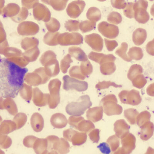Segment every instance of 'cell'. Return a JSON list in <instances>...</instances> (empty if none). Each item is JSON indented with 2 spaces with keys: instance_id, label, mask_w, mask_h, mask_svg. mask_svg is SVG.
Returning <instances> with one entry per match:
<instances>
[{
  "instance_id": "cell-1",
  "label": "cell",
  "mask_w": 154,
  "mask_h": 154,
  "mask_svg": "<svg viewBox=\"0 0 154 154\" xmlns=\"http://www.w3.org/2000/svg\"><path fill=\"white\" fill-rule=\"evenodd\" d=\"M28 71L6 60H0V94L2 98H14L18 94Z\"/></svg>"
},
{
  "instance_id": "cell-2",
  "label": "cell",
  "mask_w": 154,
  "mask_h": 154,
  "mask_svg": "<svg viewBox=\"0 0 154 154\" xmlns=\"http://www.w3.org/2000/svg\"><path fill=\"white\" fill-rule=\"evenodd\" d=\"M117 103L116 96L114 94H109L102 99L100 104L103 107L104 113L110 116L120 115L123 112V108Z\"/></svg>"
},
{
  "instance_id": "cell-3",
  "label": "cell",
  "mask_w": 154,
  "mask_h": 154,
  "mask_svg": "<svg viewBox=\"0 0 154 154\" xmlns=\"http://www.w3.org/2000/svg\"><path fill=\"white\" fill-rule=\"evenodd\" d=\"M80 99L81 101L79 102L71 103L67 106V110L69 115L79 116L91 106L92 103L88 95L82 96Z\"/></svg>"
},
{
  "instance_id": "cell-4",
  "label": "cell",
  "mask_w": 154,
  "mask_h": 154,
  "mask_svg": "<svg viewBox=\"0 0 154 154\" xmlns=\"http://www.w3.org/2000/svg\"><path fill=\"white\" fill-rule=\"evenodd\" d=\"M148 6V2L145 0H139L133 5L134 18L139 23L145 24L149 20V14L146 11Z\"/></svg>"
},
{
  "instance_id": "cell-5",
  "label": "cell",
  "mask_w": 154,
  "mask_h": 154,
  "mask_svg": "<svg viewBox=\"0 0 154 154\" xmlns=\"http://www.w3.org/2000/svg\"><path fill=\"white\" fill-rule=\"evenodd\" d=\"M119 97L123 103L133 106L139 105L142 101L139 92L134 89L123 91L119 93Z\"/></svg>"
},
{
  "instance_id": "cell-6",
  "label": "cell",
  "mask_w": 154,
  "mask_h": 154,
  "mask_svg": "<svg viewBox=\"0 0 154 154\" xmlns=\"http://www.w3.org/2000/svg\"><path fill=\"white\" fill-rule=\"evenodd\" d=\"M136 139L134 135L128 133L121 138L122 147L116 151L114 154H129L131 153L136 147Z\"/></svg>"
},
{
  "instance_id": "cell-7",
  "label": "cell",
  "mask_w": 154,
  "mask_h": 154,
  "mask_svg": "<svg viewBox=\"0 0 154 154\" xmlns=\"http://www.w3.org/2000/svg\"><path fill=\"white\" fill-rule=\"evenodd\" d=\"M98 29L104 36L109 38H116L119 33V28L117 26L106 22L100 23L98 24Z\"/></svg>"
},
{
  "instance_id": "cell-8",
  "label": "cell",
  "mask_w": 154,
  "mask_h": 154,
  "mask_svg": "<svg viewBox=\"0 0 154 154\" xmlns=\"http://www.w3.org/2000/svg\"><path fill=\"white\" fill-rule=\"evenodd\" d=\"M85 41L93 50L101 52L103 47V40L100 35L97 34H92L86 35Z\"/></svg>"
},
{
  "instance_id": "cell-9",
  "label": "cell",
  "mask_w": 154,
  "mask_h": 154,
  "mask_svg": "<svg viewBox=\"0 0 154 154\" xmlns=\"http://www.w3.org/2000/svg\"><path fill=\"white\" fill-rule=\"evenodd\" d=\"M65 88L67 89H74L78 91H84L88 88V85L85 81H80L70 78L67 75L65 77Z\"/></svg>"
},
{
  "instance_id": "cell-10",
  "label": "cell",
  "mask_w": 154,
  "mask_h": 154,
  "mask_svg": "<svg viewBox=\"0 0 154 154\" xmlns=\"http://www.w3.org/2000/svg\"><path fill=\"white\" fill-rule=\"evenodd\" d=\"M62 36V44L64 46L79 45L83 43V37L78 33H66L63 34Z\"/></svg>"
},
{
  "instance_id": "cell-11",
  "label": "cell",
  "mask_w": 154,
  "mask_h": 154,
  "mask_svg": "<svg viewBox=\"0 0 154 154\" xmlns=\"http://www.w3.org/2000/svg\"><path fill=\"white\" fill-rule=\"evenodd\" d=\"M85 3L83 1H77L70 4L67 9L69 16L73 18L79 17L84 9Z\"/></svg>"
},
{
  "instance_id": "cell-12",
  "label": "cell",
  "mask_w": 154,
  "mask_h": 154,
  "mask_svg": "<svg viewBox=\"0 0 154 154\" xmlns=\"http://www.w3.org/2000/svg\"><path fill=\"white\" fill-rule=\"evenodd\" d=\"M130 126L124 119H120L114 124V131L119 138H123L130 132Z\"/></svg>"
},
{
  "instance_id": "cell-13",
  "label": "cell",
  "mask_w": 154,
  "mask_h": 154,
  "mask_svg": "<svg viewBox=\"0 0 154 154\" xmlns=\"http://www.w3.org/2000/svg\"><path fill=\"white\" fill-rule=\"evenodd\" d=\"M103 112V109L101 106L90 108L87 111V118L88 120L95 123L102 119Z\"/></svg>"
},
{
  "instance_id": "cell-14",
  "label": "cell",
  "mask_w": 154,
  "mask_h": 154,
  "mask_svg": "<svg viewBox=\"0 0 154 154\" xmlns=\"http://www.w3.org/2000/svg\"><path fill=\"white\" fill-rule=\"evenodd\" d=\"M140 128V138L144 141H147L151 138L153 135L154 130L153 123L151 122H148L144 124Z\"/></svg>"
},
{
  "instance_id": "cell-15",
  "label": "cell",
  "mask_w": 154,
  "mask_h": 154,
  "mask_svg": "<svg viewBox=\"0 0 154 154\" xmlns=\"http://www.w3.org/2000/svg\"><path fill=\"white\" fill-rule=\"evenodd\" d=\"M147 38V32L145 29L138 28L133 32V40L137 46H140L144 43Z\"/></svg>"
},
{
  "instance_id": "cell-16",
  "label": "cell",
  "mask_w": 154,
  "mask_h": 154,
  "mask_svg": "<svg viewBox=\"0 0 154 154\" xmlns=\"http://www.w3.org/2000/svg\"><path fill=\"white\" fill-rule=\"evenodd\" d=\"M69 51L70 54L79 61L83 62L88 60L87 56L80 48L73 47L69 48Z\"/></svg>"
},
{
  "instance_id": "cell-17",
  "label": "cell",
  "mask_w": 154,
  "mask_h": 154,
  "mask_svg": "<svg viewBox=\"0 0 154 154\" xmlns=\"http://www.w3.org/2000/svg\"><path fill=\"white\" fill-rule=\"evenodd\" d=\"M100 71L101 73L104 75H109L113 74L116 70L114 62H106L100 64Z\"/></svg>"
},
{
  "instance_id": "cell-18",
  "label": "cell",
  "mask_w": 154,
  "mask_h": 154,
  "mask_svg": "<svg viewBox=\"0 0 154 154\" xmlns=\"http://www.w3.org/2000/svg\"><path fill=\"white\" fill-rule=\"evenodd\" d=\"M86 16L90 21L96 23L101 19V12L98 8L95 7L91 8L87 12Z\"/></svg>"
},
{
  "instance_id": "cell-19",
  "label": "cell",
  "mask_w": 154,
  "mask_h": 154,
  "mask_svg": "<svg viewBox=\"0 0 154 154\" xmlns=\"http://www.w3.org/2000/svg\"><path fill=\"white\" fill-rule=\"evenodd\" d=\"M139 112L133 108L128 109L124 111L125 117L131 125H134L137 122V118Z\"/></svg>"
},
{
  "instance_id": "cell-20",
  "label": "cell",
  "mask_w": 154,
  "mask_h": 154,
  "mask_svg": "<svg viewBox=\"0 0 154 154\" xmlns=\"http://www.w3.org/2000/svg\"><path fill=\"white\" fill-rule=\"evenodd\" d=\"M129 57L132 60H141L143 56V53L141 48L133 47L131 48L128 52Z\"/></svg>"
},
{
  "instance_id": "cell-21",
  "label": "cell",
  "mask_w": 154,
  "mask_h": 154,
  "mask_svg": "<svg viewBox=\"0 0 154 154\" xmlns=\"http://www.w3.org/2000/svg\"><path fill=\"white\" fill-rule=\"evenodd\" d=\"M78 128L81 131L88 133L95 128V126L91 121L83 119L78 124Z\"/></svg>"
},
{
  "instance_id": "cell-22",
  "label": "cell",
  "mask_w": 154,
  "mask_h": 154,
  "mask_svg": "<svg viewBox=\"0 0 154 154\" xmlns=\"http://www.w3.org/2000/svg\"><path fill=\"white\" fill-rule=\"evenodd\" d=\"M142 72L143 68L141 66L138 64H134L131 67L128 72V78L132 81L136 76L141 75Z\"/></svg>"
},
{
  "instance_id": "cell-23",
  "label": "cell",
  "mask_w": 154,
  "mask_h": 154,
  "mask_svg": "<svg viewBox=\"0 0 154 154\" xmlns=\"http://www.w3.org/2000/svg\"><path fill=\"white\" fill-rule=\"evenodd\" d=\"M96 23L94 22L85 20L79 23V28L82 32H89L96 28Z\"/></svg>"
},
{
  "instance_id": "cell-24",
  "label": "cell",
  "mask_w": 154,
  "mask_h": 154,
  "mask_svg": "<svg viewBox=\"0 0 154 154\" xmlns=\"http://www.w3.org/2000/svg\"><path fill=\"white\" fill-rule=\"evenodd\" d=\"M128 48L127 43H126V42H123L121 45V47L117 49L116 51V54L125 61L130 62L132 60L129 57V56H127L126 53Z\"/></svg>"
},
{
  "instance_id": "cell-25",
  "label": "cell",
  "mask_w": 154,
  "mask_h": 154,
  "mask_svg": "<svg viewBox=\"0 0 154 154\" xmlns=\"http://www.w3.org/2000/svg\"><path fill=\"white\" fill-rule=\"evenodd\" d=\"M151 114L146 111H143L140 114H139L137 118V125L141 127L144 124L147 122H150L151 118Z\"/></svg>"
},
{
  "instance_id": "cell-26",
  "label": "cell",
  "mask_w": 154,
  "mask_h": 154,
  "mask_svg": "<svg viewBox=\"0 0 154 154\" xmlns=\"http://www.w3.org/2000/svg\"><path fill=\"white\" fill-rule=\"evenodd\" d=\"M80 69L82 75L86 77L93 72V67L90 62L88 60L82 62L81 64Z\"/></svg>"
},
{
  "instance_id": "cell-27",
  "label": "cell",
  "mask_w": 154,
  "mask_h": 154,
  "mask_svg": "<svg viewBox=\"0 0 154 154\" xmlns=\"http://www.w3.org/2000/svg\"><path fill=\"white\" fill-rule=\"evenodd\" d=\"M133 86L139 89L143 88L147 83V81L143 75H139L132 81Z\"/></svg>"
},
{
  "instance_id": "cell-28",
  "label": "cell",
  "mask_w": 154,
  "mask_h": 154,
  "mask_svg": "<svg viewBox=\"0 0 154 154\" xmlns=\"http://www.w3.org/2000/svg\"><path fill=\"white\" fill-rule=\"evenodd\" d=\"M107 143L111 147V151L115 152L119 148L120 145L119 139L116 135L111 136L107 140Z\"/></svg>"
},
{
  "instance_id": "cell-29",
  "label": "cell",
  "mask_w": 154,
  "mask_h": 154,
  "mask_svg": "<svg viewBox=\"0 0 154 154\" xmlns=\"http://www.w3.org/2000/svg\"><path fill=\"white\" fill-rule=\"evenodd\" d=\"M107 20L109 22L112 24H118L122 22V18L120 14L118 12H112L108 15Z\"/></svg>"
},
{
  "instance_id": "cell-30",
  "label": "cell",
  "mask_w": 154,
  "mask_h": 154,
  "mask_svg": "<svg viewBox=\"0 0 154 154\" xmlns=\"http://www.w3.org/2000/svg\"><path fill=\"white\" fill-rule=\"evenodd\" d=\"M74 138L73 143L75 145H80L85 143L86 141L87 136L86 133L77 132Z\"/></svg>"
},
{
  "instance_id": "cell-31",
  "label": "cell",
  "mask_w": 154,
  "mask_h": 154,
  "mask_svg": "<svg viewBox=\"0 0 154 154\" xmlns=\"http://www.w3.org/2000/svg\"><path fill=\"white\" fill-rule=\"evenodd\" d=\"M110 86H113L115 88H121L122 87V85H116L115 82H111L110 81L108 82H106V81H103L102 82H98L96 85V88L98 89V90H101L108 88Z\"/></svg>"
},
{
  "instance_id": "cell-32",
  "label": "cell",
  "mask_w": 154,
  "mask_h": 154,
  "mask_svg": "<svg viewBox=\"0 0 154 154\" xmlns=\"http://www.w3.org/2000/svg\"><path fill=\"white\" fill-rule=\"evenodd\" d=\"M70 75L71 76L75 77L81 80H84L86 77L82 75L80 67L78 66H73L70 70Z\"/></svg>"
},
{
  "instance_id": "cell-33",
  "label": "cell",
  "mask_w": 154,
  "mask_h": 154,
  "mask_svg": "<svg viewBox=\"0 0 154 154\" xmlns=\"http://www.w3.org/2000/svg\"><path fill=\"white\" fill-rule=\"evenodd\" d=\"M79 21L74 20H69L66 22V27L69 31H78L79 29Z\"/></svg>"
},
{
  "instance_id": "cell-34",
  "label": "cell",
  "mask_w": 154,
  "mask_h": 154,
  "mask_svg": "<svg viewBox=\"0 0 154 154\" xmlns=\"http://www.w3.org/2000/svg\"><path fill=\"white\" fill-rule=\"evenodd\" d=\"M133 7V4L130 3L128 4L126 8L124 10V13L125 16L128 18L131 19L134 17Z\"/></svg>"
},
{
  "instance_id": "cell-35",
  "label": "cell",
  "mask_w": 154,
  "mask_h": 154,
  "mask_svg": "<svg viewBox=\"0 0 154 154\" xmlns=\"http://www.w3.org/2000/svg\"><path fill=\"white\" fill-rule=\"evenodd\" d=\"M100 133L99 129H96L92 131L89 134L91 140L94 143H98L100 139Z\"/></svg>"
},
{
  "instance_id": "cell-36",
  "label": "cell",
  "mask_w": 154,
  "mask_h": 154,
  "mask_svg": "<svg viewBox=\"0 0 154 154\" xmlns=\"http://www.w3.org/2000/svg\"><path fill=\"white\" fill-rule=\"evenodd\" d=\"M104 54L96 53L91 52L89 54L88 57L90 60H93L95 62L100 63L102 57L104 55Z\"/></svg>"
},
{
  "instance_id": "cell-37",
  "label": "cell",
  "mask_w": 154,
  "mask_h": 154,
  "mask_svg": "<svg viewBox=\"0 0 154 154\" xmlns=\"http://www.w3.org/2000/svg\"><path fill=\"white\" fill-rule=\"evenodd\" d=\"M111 4L114 8L118 9H124L126 6L125 0H111Z\"/></svg>"
},
{
  "instance_id": "cell-38",
  "label": "cell",
  "mask_w": 154,
  "mask_h": 154,
  "mask_svg": "<svg viewBox=\"0 0 154 154\" xmlns=\"http://www.w3.org/2000/svg\"><path fill=\"white\" fill-rule=\"evenodd\" d=\"M104 41L107 49L109 51H112L118 46V42L115 40H109L105 38Z\"/></svg>"
},
{
  "instance_id": "cell-39",
  "label": "cell",
  "mask_w": 154,
  "mask_h": 154,
  "mask_svg": "<svg viewBox=\"0 0 154 154\" xmlns=\"http://www.w3.org/2000/svg\"><path fill=\"white\" fill-rule=\"evenodd\" d=\"M100 149L102 153L108 154L110 153L111 150L109 144L106 143H101L97 146Z\"/></svg>"
},
{
  "instance_id": "cell-40",
  "label": "cell",
  "mask_w": 154,
  "mask_h": 154,
  "mask_svg": "<svg viewBox=\"0 0 154 154\" xmlns=\"http://www.w3.org/2000/svg\"><path fill=\"white\" fill-rule=\"evenodd\" d=\"M146 49L147 53L152 56L154 55V40L149 42L147 44Z\"/></svg>"
},
{
  "instance_id": "cell-41",
  "label": "cell",
  "mask_w": 154,
  "mask_h": 154,
  "mask_svg": "<svg viewBox=\"0 0 154 154\" xmlns=\"http://www.w3.org/2000/svg\"><path fill=\"white\" fill-rule=\"evenodd\" d=\"M84 119V118L82 117H79L74 118L72 117L70 118V123H71V125L75 127H77V125L79 124L81 121Z\"/></svg>"
},
{
  "instance_id": "cell-42",
  "label": "cell",
  "mask_w": 154,
  "mask_h": 154,
  "mask_svg": "<svg viewBox=\"0 0 154 154\" xmlns=\"http://www.w3.org/2000/svg\"><path fill=\"white\" fill-rule=\"evenodd\" d=\"M147 94L150 96H154V84L148 87L147 89Z\"/></svg>"
},
{
  "instance_id": "cell-43",
  "label": "cell",
  "mask_w": 154,
  "mask_h": 154,
  "mask_svg": "<svg viewBox=\"0 0 154 154\" xmlns=\"http://www.w3.org/2000/svg\"><path fill=\"white\" fill-rule=\"evenodd\" d=\"M0 120H1V118H0Z\"/></svg>"
},
{
  "instance_id": "cell-44",
  "label": "cell",
  "mask_w": 154,
  "mask_h": 154,
  "mask_svg": "<svg viewBox=\"0 0 154 154\" xmlns=\"http://www.w3.org/2000/svg\"><path fill=\"white\" fill-rule=\"evenodd\" d=\"M1 59L0 58V60H1Z\"/></svg>"
}]
</instances>
